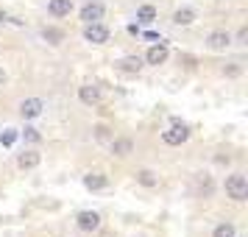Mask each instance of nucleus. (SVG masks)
I'll use <instances>...</instances> for the list:
<instances>
[{"label": "nucleus", "instance_id": "dca6fc26", "mask_svg": "<svg viewBox=\"0 0 248 237\" xmlns=\"http://www.w3.org/2000/svg\"><path fill=\"white\" fill-rule=\"evenodd\" d=\"M137 184H142V187H156L159 176L151 168H142V170H137Z\"/></svg>", "mask_w": 248, "mask_h": 237}, {"label": "nucleus", "instance_id": "b1692460", "mask_svg": "<svg viewBox=\"0 0 248 237\" xmlns=\"http://www.w3.org/2000/svg\"><path fill=\"white\" fill-rule=\"evenodd\" d=\"M240 73H243V64L240 62H232L229 67H223V76H229V79H237Z\"/></svg>", "mask_w": 248, "mask_h": 237}, {"label": "nucleus", "instance_id": "aec40b11", "mask_svg": "<svg viewBox=\"0 0 248 237\" xmlns=\"http://www.w3.org/2000/svg\"><path fill=\"white\" fill-rule=\"evenodd\" d=\"M198 190H201L203 195H206V198L212 195V179H209L206 173H201V176H198Z\"/></svg>", "mask_w": 248, "mask_h": 237}, {"label": "nucleus", "instance_id": "1a4fd4ad", "mask_svg": "<svg viewBox=\"0 0 248 237\" xmlns=\"http://www.w3.org/2000/svg\"><path fill=\"white\" fill-rule=\"evenodd\" d=\"M78 101L84 106H98L101 103V90L92 87V84H84V87H78Z\"/></svg>", "mask_w": 248, "mask_h": 237}, {"label": "nucleus", "instance_id": "5701e85b", "mask_svg": "<svg viewBox=\"0 0 248 237\" xmlns=\"http://www.w3.org/2000/svg\"><path fill=\"white\" fill-rule=\"evenodd\" d=\"M23 137L28 140V142H42V134H39V128H34V126H25Z\"/></svg>", "mask_w": 248, "mask_h": 237}, {"label": "nucleus", "instance_id": "7ed1b4c3", "mask_svg": "<svg viewBox=\"0 0 248 237\" xmlns=\"http://www.w3.org/2000/svg\"><path fill=\"white\" fill-rule=\"evenodd\" d=\"M109 36H112V31H109L103 23H87L84 25V39L92 42V45H106Z\"/></svg>", "mask_w": 248, "mask_h": 237}, {"label": "nucleus", "instance_id": "9b49d317", "mask_svg": "<svg viewBox=\"0 0 248 237\" xmlns=\"http://www.w3.org/2000/svg\"><path fill=\"white\" fill-rule=\"evenodd\" d=\"M117 70L125 73V76H137V73L142 70V59L140 56H123L120 62H117Z\"/></svg>", "mask_w": 248, "mask_h": 237}, {"label": "nucleus", "instance_id": "f257e3e1", "mask_svg": "<svg viewBox=\"0 0 248 237\" xmlns=\"http://www.w3.org/2000/svg\"><path fill=\"white\" fill-rule=\"evenodd\" d=\"M223 190H226V195L232 198V201H237V204H243V201H248V179H246V173H229L226 176V181H223Z\"/></svg>", "mask_w": 248, "mask_h": 237}, {"label": "nucleus", "instance_id": "412c9836", "mask_svg": "<svg viewBox=\"0 0 248 237\" xmlns=\"http://www.w3.org/2000/svg\"><path fill=\"white\" fill-rule=\"evenodd\" d=\"M0 142H3L6 148H12L14 142H17V128H6V131L0 134Z\"/></svg>", "mask_w": 248, "mask_h": 237}, {"label": "nucleus", "instance_id": "9d476101", "mask_svg": "<svg viewBox=\"0 0 248 237\" xmlns=\"http://www.w3.org/2000/svg\"><path fill=\"white\" fill-rule=\"evenodd\" d=\"M145 62L148 64H154V67H159V64H165L168 62V45H151L145 53Z\"/></svg>", "mask_w": 248, "mask_h": 237}, {"label": "nucleus", "instance_id": "bb28decb", "mask_svg": "<svg viewBox=\"0 0 248 237\" xmlns=\"http://www.w3.org/2000/svg\"><path fill=\"white\" fill-rule=\"evenodd\" d=\"M6 20H9V17H6V14L0 12V23H6Z\"/></svg>", "mask_w": 248, "mask_h": 237}, {"label": "nucleus", "instance_id": "a211bd4d", "mask_svg": "<svg viewBox=\"0 0 248 237\" xmlns=\"http://www.w3.org/2000/svg\"><path fill=\"white\" fill-rule=\"evenodd\" d=\"M42 36H45L50 45H59V42L64 39V31H62V28H56V25H45V28H42Z\"/></svg>", "mask_w": 248, "mask_h": 237}, {"label": "nucleus", "instance_id": "423d86ee", "mask_svg": "<svg viewBox=\"0 0 248 237\" xmlns=\"http://www.w3.org/2000/svg\"><path fill=\"white\" fill-rule=\"evenodd\" d=\"M76 226H78L81 232H95V229L101 226V215L87 209V212H81L78 218H76Z\"/></svg>", "mask_w": 248, "mask_h": 237}, {"label": "nucleus", "instance_id": "a878e982", "mask_svg": "<svg viewBox=\"0 0 248 237\" xmlns=\"http://www.w3.org/2000/svg\"><path fill=\"white\" fill-rule=\"evenodd\" d=\"M3 84H6V70L0 67V87H3Z\"/></svg>", "mask_w": 248, "mask_h": 237}, {"label": "nucleus", "instance_id": "f8f14e48", "mask_svg": "<svg viewBox=\"0 0 248 237\" xmlns=\"http://www.w3.org/2000/svg\"><path fill=\"white\" fill-rule=\"evenodd\" d=\"M131 151H134V140H131V137H117V140H112L114 157H128Z\"/></svg>", "mask_w": 248, "mask_h": 237}, {"label": "nucleus", "instance_id": "39448f33", "mask_svg": "<svg viewBox=\"0 0 248 237\" xmlns=\"http://www.w3.org/2000/svg\"><path fill=\"white\" fill-rule=\"evenodd\" d=\"M206 47L209 50H226V47H232V34L229 31H212V34L206 36Z\"/></svg>", "mask_w": 248, "mask_h": 237}, {"label": "nucleus", "instance_id": "6ab92c4d", "mask_svg": "<svg viewBox=\"0 0 248 237\" xmlns=\"http://www.w3.org/2000/svg\"><path fill=\"white\" fill-rule=\"evenodd\" d=\"M234 235H237L234 223H217L212 232V237H234Z\"/></svg>", "mask_w": 248, "mask_h": 237}, {"label": "nucleus", "instance_id": "6e6552de", "mask_svg": "<svg viewBox=\"0 0 248 237\" xmlns=\"http://www.w3.org/2000/svg\"><path fill=\"white\" fill-rule=\"evenodd\" d=\"M78 17H81V23L84 25L87 23H101L103 20V6L101 3H87V6L78 12Z\"/></svg>", "mask_w": 248, "mask_h": 237}, {"label": "nucleus", "instance_id": "0eeeda50", "mask_svg": "<svg viewBox=\"0 0 248 237\" xmlns=\"http://www.w3.org/2000/svg\"><path fill=\"white\" fill-rule=\"evenodd\" d=\"M84 187H87V190H92V192L106 190V187H109V176H106V173H101V170L87 173V176H84Z\"/></svg>", "mask_w": 248, "mask_h": 237}, {"label": "nucleus", "instance_id": "4be33fe9", "mask_svg": "<svg viewBox=\"0 0 248 237\" xmlns=\"http://www.w3.org/2000/svg\"><path fill=\"white\" fill-rule=\"evenodd\" d=\"M232 45H240V47L248 45V28H246V25H243V28H240V31L232 36Z\"/></svg>", "mask_w": 248, "mask_h": 237}, {"label": "nucleus", "instance_id": "f3484780", "mask_svg": "<svg viewBox=\"0 0 248 237\" xmlns=\"http://www.w3.org/2000/svg\"><path fill=\"white\" fill-rule=\"evenodd\" d=\"M137 20H140V23H145V25H151L154 20H156V6H151V3L140 6V9H137Z\"/></svg>", "mask_w": 248, "mask_h": 237}, {"label": "nucleus", "instance_id": "4468645a", "mask_svg": "<svg viewBox=\"0 0 248 237\" xmlns=\"http://www.w3.org/2000/svg\"><path fill=\"white\" fill-rule=\"evenodd\" d=\"M47 12H50V17H67L73 12V0H50Z\"/></svg>", "mask_w": 248, "mask_h": 237}, {"label": "nucleus", "instance_id": "20e7f679", "mask_svg": "<svg viewBox=\"0 0 248 237\" xmlns=\"http://www.w3.org/2000/svg\"><path fill=\"white\" fill-rule=\"evenodd\" d=\"M42 112H45V101H42V98H25V101L20 103V114H23L25 120H34V117H39Z\"/></svg>", "mask_w": 248, "mask_h": 237}, {"label": "nucleus", "instance_id": "2eb2a0df", "mask_svg": "<svg viewBox=\"0 0 248 237\" xmlns=\"http://www.w3.org/2000/svg\"><path fill=\"white\" fill-rule=\"evenodd\" d=\"M192 23H195V12H192L190 6H181V9H176V14H173V25L184 28V25H192Z\"/></svg>", "mask_w": 248, "mask_h": 237}, {"label": "nucleus", "instance_id": "393cba45", "mask_svg": "<svg viewBox=\"0 0 248 237\" xmlns=\"http://www.w3.org/2000/svg\"><path fill=\"white\" fill-rule=\"evenodd\" d=\"M95 137H98V140H106V137H109V128H106V126H95Z\"/></svg>", "mask_w": 248, "mask_h": 237}, {"label": "nucleus", "instance_id": "f03ea898", "mask_svg": "<svg viewBox=\"0 0 248 237\" xmlns=\"http://www.w3.org/2000/svg\"><path fill=\"white\" fill-rule=\"evenodd\" d=\"M187 140H190V128H187L184 123H176V126H170V128L162 131V142L170 145V148L181 145V142H187Z\"/></svg>", "mask_w": 248, "mask_h": 237}, {"label": "nucleus", "instance_id": "ddd939ff", "mask_svg": "<svg viewBox=\"0 0 248 237\" xmlns=\"http://www.w3.org/2000/svg\"><path fill=\"white\" fill-rule=\"evenodd\" d=\"M39 162H42V154H39V151H25V154H20V159H17V165L23 170L39 168Z\"/></svg>", "mask_w": 248, "mask_h": 237}]
</instances>
